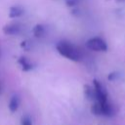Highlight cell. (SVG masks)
I'll return each mask as SVG.
<instances>
[{
	"label": "cell",
	"instance_id": "cell-9",
	"mask_svg": "<svg viewBox=\"0 0 125 125\" xmlns=\"http://www.w3.org/2000/svg\"><path fill=\"white\" fill-rule=\"evenodd\" d=\"M32 33H33V35H34L35 37L41 38V37H43V36L45 35V33H46V28H45V26H44L43 24H36V25L33 27V29H32Z\"/></svg>",
	"mask_w": 125,
	"mask_h": 125
},
{
	"label": "cell",
	"instance_id": "cell-11",
	"mask_svg": "<svg viewBox=\"0 0 125 125\" xmlns=\"http://www.w3.org/2000/svg\"><path fill=\"white\" fill-rule=\"evenodd\" d=\"M120 77V73L118 71H113V72H110L108 75H107V79L109 81H114L116 79H118Z\"/></svg>",
	"mask_w": 125,
	"mask_h": 125
},
{
	"label": "cell",
	"instance_id": "cell-8",
	"mask_svg": "<svg viewBox=\"0 0 125 125\" xmlns=\"http://www.w3.org/2000/svg\"><path fill=\"white\" fill-rule=\"evenodd\" d=\"M23 14V9L20 6H12L9 10V18L16 19L21 17Z\"/></svg>",
	"mask_w": 125,
	"mask_h": 125
},
{
	"label": "cell",
	"instance_id": "cell-5",
	"mask_svg": "<svg viewBox=\"0 0 125 125\" xmlns=\"http://www.w3.org/2000/svg\"><path fill=\"white\" fill-rule=\"evenodd\" d=\"M84 96L89 101H97L96 99V91L90 85H84Z\"/></svg>",
	"mask_w": 125,
	"mask_h": 125
},
{
	"label": "cell",
	"instance_id": "cell-14",
	"mask_svg": "<svg viewBox=\"0 0 125 125\" xmlns=\"http://www.w3.org/2000/svg\"><path fill=\"white\" fill-rule=\"evenodd\" d=\"M79 2H80V0H65V4L67 7H74Z\"/></svg>",
	"mask_w": 125,
	"mask_h": 125
},
{
	"label": "cell",
	"instance_id": "cell-15",
	"mask_svg": "<svg viewBox=\"0 0 125 125\" xmlns=\"http://www.w3.org/2000/svg\"><path fill=\"white\" fill-rule=\"evenodd\" d=\"M117 3H122V2H125V0H115Z\"/></svg>",
	"mask_w": 125,
	"mask_h": 125
},
{
	"label": "cell",
	"instance_id": "cell-10",
	"mask_svg": "<svg viewBox=\"0 0 125 125\" xmlns=\"http://www.w3.org/2000/svg\"><path fill=\"white\" fill-rule=\"evenodd\" d=\"M91 111L93 114H95L97 116H103V109H102L101 104L99 102H96L93 104V105L91 106Z\"/></svg>",
	"mask_w": 125,
	"mask_h": 125
},
{
	"label": "cell",
	"instance_id": "cell-13",
	"mask_svg": "<svg viewBox=\"0 0 125 125\" xmlns=\"http://www.w3.org/2000/svg\"><path fill=\"white\" fill-rule=\"evenodd\" d=\"M21 125H33L31 119H30L28 116H23V117L21 118Z\"/></svg>",
	"mask_w": 125,
	"mask_h": 125
},
{
	"label": "cell",
	"instance_id": "cell-6",
	"mask_svg": "<svg viewBox=\"0 0 125 125\" xmlns=\"http://www.w3.org/2000/svg\"><path fill=\"white\" fill-rule=\"evenodd\" d=\"M18 62L19 64L21 65V70L22 71H29L33 68V65L32 63L28 61V59H26L25 57H21L19 60H18Z\"/></svg>",
	"mask_w": 125,
	"mask_h": 125
},
{
	"label": "cell",
	"instance_id": "cell-3",
	"mask_svg": "<svg viewBox=\"0 0 125 125\" xmlns=\"http://www.w3.org/2000/svg\"><path fill=\"white\" fill-rule=\"evenodd\" d=\"M93 83H94V89L96 91V99H97L96 102H99V103L107 102V93L104 87L102 85V83L97 79H94Z\"/></svg>",
	"mask_w": 125,
	"mask_h": 125
},
{
	"label": "cell",
	"instance_id": "cell-2",
	"mask_svg": "<svg viewBox=\"0 0 125 125\" xmlns=\"http://www.w3.org/2000/svg\"><path fill=\"white\" fill-rule=\"evenodd\" d=\"M86 46L88 49L97 52H105L107 50V45L105 41L100 37H93L89 39L86 42Z\"/></svg>",
	"mask_w": 125,
	"mask_h": 125
},
{
	"label": "cell",
	"instance_id": "cell-1",
	"mask_svg": "<svg viewBox=\"0 0 125 125\" xmlns=\"http://www.w3.org/2000/svg\"><path fill=\"white\" fill-rule=\"evenodd\" d=\"M56 49L60 55H62V57H64L70 61L79 62L82 59V55H81V52L79 51V49L76 48L74 45H72L69 42L61 41L56 45Z\"/></svg>",
	"mask_w": 125,
	"mask_h": 125
},
{
	"label": "cell",
	"instance_id": "cell-12",
	"mask_svg": "<svg viewBox=\"0 0 125 125\" xmlns=\"http://www.w3.org/2000/svg\"><path fill=\"white\" fill-rule=\"evenodd\" d=\"M21 47L23 50L28 51V50H30V48H31V43H30L28 40H24V41H22V42L21 43Z\"/></svg>",
	"mask_w": 125,
	"mask_h": 125
},
{
	"label": "cell",
	"instance_id": "cell-7",
	"mask_svg": "<svg viewBox=\"0 0 125 125\" xmlns=\"http://www.w3.org/2000/svg\"><path fill=\"white\" fill-rule=\"evenodd\" d=\"M21 104V100L19 96H13L9 102V109L11 112H16L19 109Z\"/></svg>",
	"mask_w": 125,
	"mask_h": 125
},
{
	"label": "cell",
	"instance_id": "cell-4",
	"mask_svg": "<svg viewBox=\"0 0 125 125\" xmlns=\"http://www.w3.org/2000/svg\"><path fill=\"white\" fill-rule=\"evenodd\" d=\"M3 30V33L6 34V35H16L18 33H20L21 31V27L19 24H15V23H12V24H6L3 26L2 28Z\"/></svg>",
	"mask_w": 125,
	"mask_h": 125
}]
</instances>
